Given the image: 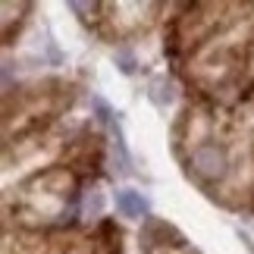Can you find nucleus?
Segmentation results:
<instances>
[{"mask_svg": "<svg viewBox=\"0 0 254 254\" xmlns=\"http://www.w3.org/2000/svg\"><path fill=\"white\" fill-rule=\"evenodd\" d=\"M191 167L198 176H204V179H223L226 170H229V157L220 144H201V148H194V154H191Z\"/></svg>", "mask_w": 254, "mask_h": 254, "instance_id": "f257e3e1", "label": "nucleus"}, {"mask_svg": "<svg viewBox=\"0 0 254 254\" xmlns=\"http://www.w3.org/2000/svg\"><path fill=\"white\" fill-rule=\"evenodd\" d=\"M116 207H120L123 217H129V220H141L144 213H148V198H144L141 191L123 189V191H116Z\"/></svg>", "mask_w": 254, "mask_h": 254, "instance_id": "f03ea898", "label": "nucleus"}, {"mask_svg": "<svg viewBox=\"0 0 254 254\" xmlns=\"http://www.w3.org/2000/svg\"><path fill=\"white\" fill-rule=\"evenodd\" d=\"M173 97H176V91H173V82L170 79H154L151 82V101L157 104V107H170Z\"/></svg>", "mask_w": 254, "mask_h": 254, "instance_id": "7ed1b4c3", "label": "nucleus"}, {"mask_svg": "<svg viewBox=\"0 0 254 254\" xmlns=\"http://www.w3.org/2000/svg\"><path fill=\"white\" fill-rule=\"evenodd\" d=\"M116 66H120L126 75H132L135 72V57L129 51H116Z\"/></svg>", "mask_w": 254, "mask_h": 254, "instance_id": "20e7f679", "label": "nucleus"}, {"mask_svg": "<svg viewBox=\"0 0 254 254\" xmlns=\"http://www.w3.org/2000/svg\"><path fill=\"white\" fill-rule=\"evenodd\" d=\"M85 207H88V213H91V217H97V213L104 210V194H101V191H94L91 198H88V204H85Z\"/></svg>", "mask_w": 254, "mask_h": 254, "instance_id": "39448f33", "label": "nucleus"}]
</instances>
